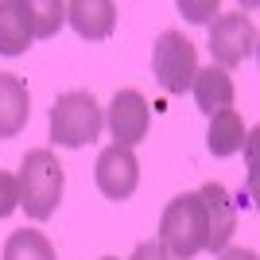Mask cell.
<instances>
[{
	"label": "cell",
	"instance_id": "cell-4",
	"mask_svg": "<svg viewBox=\"0 0 260 260\" xmlns=\"http://www.w3.org/2000/svg\"><path fill=\"white\" fill-rule=\"evenodd\" d=\"M152 74L167 93H186L198 74L194 43L183 31H163L152 47Z\"/></svg>",
	"mask_w": 260,
	"mask_h": 260
},
{
	"label": "cell",
	"instance_id": "cell-14",
	"mask_svg": "<svg viewBox=\"0 0 260 260\" xmlns=\"http://www.w3.org/2000/svg\"><path fill=\"white\" fill-rule=\"evenodd\" d=\"M4 260H54V245L39 229H16L4 241Z\"/></svg>",
	"mask_w": 260,
	"mask_h": 260
},
{
	"label": "cell",
	"instance_id": "cell-7",
	"mask_svg": "<svg viewBox=\"0 0 260 260\" xmlns=\"http://www.w3.org/2000/svg\"><path fill=\"white\" fill-rule=\"evenodd\" d=\"M109 132L120 148H132L148 136V124H152V109L144 101L140 89H117V98L109 105V117H105Z\"/></svg>",
	"mask_w": 260,
	"mask_h": 260
},
{
	"label": "cell",
	"instance_id": "cell-11",
	"mask_svg": "<svg viewBox=\"0 0 260 260\" xmlns=\"http://www.w3.org/2000/svg\"><path fill=\"white\" fill-rule=\"evenodd\" d=\"M190 93H194V105L206 113V117H217V113H225V109H233V78H229V70H221V66H202L194 74V82H190Z\"/></svg>",
	"mask_w": 260,
	"mask_h": 260
},
{
	"label": "cell",
	"instance_id": "cell-2",
	"mask_svg": "<svg viewBox=\"0 0 260 260\" xmlns=\"http://www.w3.org/2000/svg\"><path fill=\"white\" fill-rule=\"evenodd\" d=\"M159 249L175 260H190L206 249V210L194 190L167 202L159 217Z\"/></svg>",
	"mask_w": 260,
	"mask_h": 260
},
{
	"label": "cell",
	"instance_id": "cell-6",
	"mask_svg": "<svg viewBox=\"0 0 260 260\" xmlns=\"http://www.w3.org/2000/svg\"><path fill=\"white\" fill-rule=\"evenodd\" d=\"M93 179H98V190L113 202H124L132 198L136 183H140V163L132 155V148H120V144H109L105 152L98 155V167H93Z\"/></svg>",
	"mask_w": 260,
	"mask_h": 260
},
{
	"label": "cell",
	"instance_id": "cell-17",
	"mask_svg": "<svg viewBox=\"0 0 260 260\" xmlns=\"http://www.w3.org/2000/svg\"><path fill=\"white\" fill-rule=\"evenodd\" d=\"M179 12H183L190 23H206L210 16H217V4L206 0V4H190V0H179Z\"/></svg>",
	"mask_w": 260,
	"mask_h": 260
},
{
	"label": "cell",
	"instance_id": "cell-20",
	"mask_svg": "<svg viewBox=\"0 0 260 260\" xmlns=\"http://www.w3.org/2000/svg\"><path fill=\"white\" fill-rule=\"evenodd\" d=\"M101 260H117V256H101Z\"/></svg>",
	"mask_w": 260,
	"mask_h": 260
},
{
	"label": "cell",
	"instance_id": "cell-13",
	"mask_svg": "<svg viewBox=\"0 0 260 260\" xmlns=\"http://www.w3.org/2000/svg\"><path fill=\"white\" fill-rule=\"evenodd\" d=\"M206 148L217 155V159H225V155H233V152L245 148V120L237 117V109H225V113L210 117Z\"/></svg>",
	"mask_w": 260,
	"mask_h": 260
},
{
	"label": "cell",
	"instance_id": "cell-16",
	"mask_svg": "<svg viewBox=\"0 0 260 260\" xmlns=\"http://www.w3.org/2000/svg\"><path fill=\"white\" fill-rule=\"evenodd\" d=\"M12 210H20V186H16V175L0 171V217H8Z\"/></svg>",
	"mask_w": 260,
	"mask_h": 260
},
{
	"label": "cell",
	"instance_id": "cell-1",
	"mask_svg": "<svg viewBox=\"0 0 260 260\" xmlns=\"http://www.w3.org/2000/svg\"><path fill=\"white\" fill-rule=\"evenodd\" d=\"M62 163L51 148H35V152L23 155L20 175H16V186H20V210H27L31 221H47V217L58 210L62 202Z\"/></svg>",
	"mask_w": 260,
	"mask_h": 260
},
{
	"label": "cell",
	"instance_id": "cell-18",
	"mask_svg": "<svg viewBox=\"0 0 260 260\" xmlns=\"http://www.w3.org/2000/svg\"><path fill=\"white\" fill-rule=\"evenodd\" d=\"M128 260H167V252L159 249V241H140Z\"/></svg>",
	"mask_w": 260,
	"mask_h": 260
},
{
	"label": "cell",
	"instance_id": "cell-12",
	"mask_svg": "<svg viewBox=\"0 0 260 260\" xmlns=\"http://www.w3.org/2000/svg\"><path fill=\"white\" fill-rule=\"evenodd\" d=\"M27 117H31V98H27L23 78L0 74V140L20 136L27 128Z\"/></svg>",
	"mask_w": 260,
	"mask_h": 260
},
{
	"label": "cell",
	"instance_id": "cell-8",
	"mask_svg": "<svg viewBox=\"0 0 260 260\" xmlns=\"http://www.w3.org/2000/svg\"><path fill=\"white\" fill-rule=\"evenodd\" d=\"M194 194L202 198V210H206V249L210 252L229 249V237L237 233V202L229 198L221 183H202Z\"/></svg>",
	"mask_w": 260,
	"mask_h": 260
},
{
	"label": "cell",
	"instance_id": "cell-15",
	"mask_svg": "<svg viewBox=\"0 0 260 260\" xmlns=\"http://www.w3.org/2000/svg\"><path fill=\"white\" fill-rule=\"evenodd\" d=\"M27 4H31V27H35V39H51V35L66 23V4H62V0H47V4H35V0H27Z\"/></svg>",
	"mask_w": 260,
	"mask_h": 260
},
{
	"label": "cell",
	"instance_id": "cell-3",
	"mask_svg": "<svg viewBox=\"0 0 260 260\" xmlns=\"http://www.w3.org/2000/svg\"><path fill=\"white\" fill-rule=\"evenodd\" d=\"M101 124V105L93 101V93L86 89H70L51 105V140L58 148H86L98 140Z\"/></svg>",
	"mask_w": 260,
	"mask_h": 260
},
{
	"label": "cell",
	"instance_id": "cell-10",
	"mask_svg": "<svg viewBox=\"0 0 260 260\" xmlns=\"http://www.w3.org/2000/svg\"><path fill=\"white\" fill-rule=\"evenodd\" d=\"M35 39L31 27V4L27 0H0V54H23Z\"/></svg>",
	"mask_w": 260,
	"mask_h": 260
},
{
	"label": "cell",
	"instance_id": "cell-5",
	"mask_svg": "<svg viewBox=\"0 0 260 260\" xmlns=\"http://www.w3.org/2000/svg\"><path fill=\"white\" fill-rule=\"evenodd\" d=\"M256 51V27L245 12H225L210 23V54L221 70L241 66L245 58H252Z\"/></svg>",
	"mask_w": 260,
	"mask_h": 260
},
{
	"label": "cell",
	"instance_id": "cell-9",
	"mask_svg": "<svg viewBox=\"0 0 260 260\" xmlns=\"http://www.w3.org/2000/svg\"><path fill=\"white\" fill-rule=\"evenodd\" d=\"M66 23L74 27L82 39H109L117 27V4L113 0H74L66 4Z\"/></svg>",
	"mask_w": 260,
	"mask_h": 260
},
{
	"label": "cell",
	"instance_id": "cell-19",
	"mask_svg": "<svg viewBox=\"0 0 260 260\" xmlns=\"http://www.w3.org/2000/svg\"><path fill=\"white\" fill-rule=\"evenodd\" d=\"M217 260H256V252L252 249H221Z\"/></svg>",
	"mask_w": 260,
	"mask_h": 260
}]
</instances>
